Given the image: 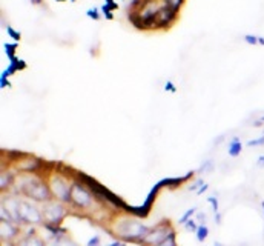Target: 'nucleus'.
I'll use <instances>...</instances> for the list:
<instances>
[{
    "label": "nucleus",
    "instance_id": "nucleus-30",
    "mask_svg": "<svg viewBox=\"0 0 264 246\" xmlns=\"http://www.w3.org/2000/svg\"><path fill=\"white\" fill-rule=\"evenodd\" d=\"M122 243L120 242H117V243H114V245H109V246H120Z\"/></svg>",
    "mask_w": 264,
    "mask_h": 246
},
{
    "label": "nucleus",
    "instance_id": "nucleus-10",
    "mask_svg": "<svg viewBox=\"0 0 264 246\" xmlns=\"http://www.w3.org/2000/svg\"><path fill=\"white\" fill-rule=\"evenodd\" d=\"M16 234L14 226H11L10 223H6V220H2V235L3 237H13Z\"/></svg>",
    "mask_w": 264,
    "mask_h": 246
},
{
    "label": "nucleus",
    "instance_id": "nucleus-12",
    "mask_svg": "<svg viewBox=\"0 0 264 246\" xmlns=\"http://www.w3.org/2000/svg\"><path fill=\"white\" fill-rule=\"evenodd\" d=\"M48 246H77V245L72 243L71 240H62V239H59V240H54L52 243H49Z\"/></svg>",
    "mask_w": 264,
    "mask_h": 246
},
{
    "label": "nucleus",
    "instance_id": "nucleus-24",
    "mask_svg": "<svg viewBox=\"0 0 264 246\" xmlns=\"http://www.w3.org/2000/svg\"><path fill=\"white\" fill-rule=\"evenodd\" d=\"M88 16L91 17V19H98V13H97V10H91V11H88Z\"/></svg>",
    "mask_w": 264,
    "mask_h": 246
},
{
    "label": "nucleus",
    "instance_id": "nucleus-11",
    "mask_svg": "<svg viewBox=\"0 0 264 246\" xmlns=\"http://www.w3.org/2000/svg\"><path fill=\"white\" fill-rule=\"evenodd\" d=\"M207 235H209V230L204 225H200L198 230H197V239H198V242H204Z\"/></svg>",
    "mask_w": 264,
    "mask_h": 246
},
{
    "label": "nucleus",
    "instance_id": "nucleus-3",
    "mask_svg": "<svg viewBox=\"0 0 264 246\" xmlns=\"http://www.w3.org/2000/svg\"><path fill=\"white\" fill-rule=\"evenodd\" d=\"M19 218L30 223H39L40 222V214L34 206L28 203H20L19 206Z\"/></svg>",
    "mask_w": 264,
    "mask_h": 246
},
{
    "label": "nucleus",
    "instance_id": "nucleus-26",
    "mask_svg": "<svg viewBox=\"0 0 264 246\" xmlns=\"http://www.w3.org/2000/svg\"><path fill=\"white\" fill-rule=\"evenodd\" d=\"M257 166H260V168H264V156H261V157L257 160Z\"/></svg>",
    "mask_w": 264,
    "mask_h": 246
},
{
    "label": "nucleus",
    "instance_id": "nucleus-28",
    "mask_svg": "<svg viewBox=\"0 0 264 246\" xmlns=\"http://www.w3.org/2000/svg\"><path fill=\"white\" fill-rule=\"evenodd\" d=\"M206 189H207V185H203L202 188H200V189H198V193H197V194H198V196H202V194L204 193V191H206Z\"/></svg>",
    "mask_w": 264,
    "mask_h": 246
},
{
    "label": "nucleus",
    "instance_id": "nucleus-18",
    "mask_svg": "<svg viewBox=\"0 0 264 246\" xmlns=\"http://www.w3.org/2000/svg\"><path fill=\"white\" fill-rule=\"evenodd\" d=\"M157 246H175V243H174V235L171 234L165 242L160 243V245H157Z\"/></svg>",
    "mask_w": 264,
    "mask_h": 246
},
{
    "label": "nucleus",
    "instance_id": "nucleus-19",
    "mask_svg": "<svg viewBox=\"0 0 264 246\" xmlns=\"http://www.w3.org/2000/svg\"><path fill=\"white\" fill-rule=\"evenodd\" d=\"M8 34H10L14 40H20V34H19V33H16V31L11 28V26H8Z\"/></svg>",
    "mask_w": 264,
    "mask_h": 246
},
{
    "label": "nucleus",
    "instance_id": "nucleus-9",
    "mask_svg": "<svg viewBox=\"0 0 264 246\" xmlns=\"http://www.w3.org/2000/svg\"><path fill=\"white\" fill-rule=\"evenodd\" d=\"M19 206H20V203H17L16 200H13V198L6 200L5 205H3V208L8 209V213H10V217H14V218L19 217Z\"/></svg>",
    "mask_w": 264,
    "mask_h": 246
},
{
    "label": "nucleus",
    "instance_id": "nucleus-8",
    "mask_svg": "<svg viewBox=\"0 0 264 246\" xmlns=\"http://www.w3.org/2000/svg\"><path fill=\"white\" fill-rule=\"evenodd\" d=\"M241 149H243V145H241L240 139L238 137H233L232 142L229 143V156L231 157H238Z\"/></svg>",
    "mask_w": 264,
    "mask_h": 246
},
{
    "label": "nucleus",
    "instance_id": "nucleus-14",
    "mask_svg": "<svg viewBox=\"0 0 264 246\" xmlns=\"http://www.w3.org/2000/svg\"><path fill=\"white\" fill-rule=\"evenodd\" d=\"M16 48H17V45H5L6 56L10 57L11 60H13V59H16V57H14V51H16Z\"/></svg>",
    "mask_w": 264,
    "mask_h": 246
},
{
    "label": "nucleus",
    "instance_id": "nucleus-25",
    "mask_svg": "<svg viewBox=\"0 0 264 246\" xmlns=\"http://www.w3.org/2000/svg\"><path fill=\"white\" fill-rule=\"evenodd\" d=\"M165 88H166V91H171V93H175V91H177V89H175V86L172 85V83H166V86H165Z\"/></svg>",
    "mask_w": 264,
    "mask_h": 246
},
{
    "label": "nucleus",
    "instance_id": "nucleus-20",
    "mask_svg": "<svg viewBox=\"0 0 264 246\" xmlns=\"http://www.w3.org/2000/svg\"><path fill=\"white\" fill-rule=\"evenodd\" d=\"M186 228H187V231H190V232H192V231L197 232V230H198V228H197V223H195L194 220H189V222L186 223Z\"/></svg>",
    "mask_w": 264,
    "mask_h": 246
},
{
    "label": "nucleus",
    "instance_id": "nucleus-7",
    "mask_svg": "<svg viewBox=\"0 0 264 246\" xmlns=\"http://www.w3.org/2000/svg\"><path fill=\"white\" fill-rule=\"evenodd\" d=\"M45 214H47V218L51 223H59L63 218L65 211H63L62 205H49V206H47V209H45Z\"/></svg>",
    "mask_w": 264,
    "mask_h": 246
},
{
    "label": "nucleus",
    "instance_id": "nucleus-4",
    "mask_svg": "<svg viewBox=\"0 0 264 246\" xmlns=\"http://www.w3.org/2000/svg\"><path fill=\"white\" fill-rule=\"evenodd\" d=\"M71 200L78 206H88L91 203V196L86 189H83L78 185H74L71 188Z\"/></svg>",
    "mask_w": 264,
    "mask_h": 246
},
{
    "label": "nucleus",
    "instance_id": "nucleus-23",
    "mask_svg": "<svg viewBox=\"0 0 264 246\" xmlns=\"http://www.w3.org/2000/svg\"><path fill=\"white\" fill-rule=\"evenodd\" d=\"M209 202L212 203V209H214V213L217 214L218 213V202H217V198L215 197H209Z\"/></svg>",
    "mask_w": 264,
    "mask_h": 246
},
{
    "label": "nucleus",
    "instance_id": "nucleus-29",
    "mask_svg": "<svg viewBox=\"0 0 264 246\" xmlns=\"http://www.w3.org/2000/svg\"><path fill=\"white\" fill-rule=\"evenodd\" d=\"M204 220H206V215L204 214H198V222L200 223H204Z\"/></svg>",
    "mask_w": 264,
    "mask_h": 246
},
{
    "label": "nucleus",
    "instance_id": "nucleus-31",
    "mask_svg": "<svg viewBox=\"0 0 264 246\" xmlns=\"http://www.w3.org/2000/svg\"><path fill=\"white\" fill-rule=\"evenodd\" d=\"M32 2H34V3H37V5H39V3H42V0H32Z\"/></svg>",
    "mask_w": 264,
    "mask_h": 246
},
{
    "label": "nucleus",
    "instance_id": "nucleus-22",
    "mask_svg": "<svg viewBox=\"0 0 264 246\" xmlns=\"http://www.w3.org/2000/svg\"><path fill=\"white\" fill-rule=\"evenodd\" d=\"M204 171H207V172H211V171H212V162L204 163V165L202 166V169H200V172H204Z\"/></svg>",
    "mask_w": 264,
    "mask_h": 246
},
{
    "label": "nucleus",
    "instance_id": "nucleus-17",
    "mask_svg": "<svg viewBox=\"0 0 264 246\" xmlns=\"http://www.w3.org/2000/svg\"><path fill=\"white\" fill-rule=\"evenodd\" d=\"M263 145H264V135H263V137H260V139H255V140L248 142V147H250V148H253V147H263Z\"/></svg>",
    "mask_w": 264,
    "mask_h": 246
},
{
    "label": "nucleus",
    "instance_id": "nucleus-1",
    "mask_svg": "<svg viewBox=\"0 0 264 246\" xmlns=\"http://www.w3.org/2000/svg\"><path fill=\"white\" fill-rule=\"evenodd\" d=\"M117 232L120 234L124 239H139V237H143L144 232H146V228H144L141 223L139 222H132V220H124L118 225Z\"/></svg>",
    "mask_w": 264,
    "mask_h": 246
},
{
    "label": "nucleus",
    "instance_id": "nucleus-2",
    "mask_svg": "<svg viewBox=\"0 0 264 246\" xmlns=\"http://www.w3.org/2000/svg\"><path fill=\"white\" fill-rule=\"evenodd\" d=\"M25 191L28 196H31L35 200H40V202H43V200H47L49 197L48 188L37 180H30L25 186Z\"/></svg>",
    "mask_w": 264,
    "mask_h": 246
},
{
    "label": "nucleus",
    "instance_id": "nucleus-5",
    "mask_svg": "<svg viewBox=\"0 0 264 246\" xmlns=\"http://www.w3.org/2000/svg\"><path fill=\"white\" fill-rule=\"evenodd\" d=\"M168 237H169V231L166 230V228H158V230H154L148 235H144V242L157 246V245L165 242Z\"/></svg>",
    "mask_w": 264,
    "mask_h": 246
},
{
    "label": "nucleus",
    "instance_id": "nucleus-32",
    "mask_svg": "<svg viewBox=\"0 0 264 246\" xmlns=\"http://www.w3.org/2000/svg\"><path fill=\"white\" fill-rule=\"evenodd\" d=\"M261 208H263V214H264V202L261 203Z\"/></svg>",
    "mask_w": 264,
    "mask_h": 246
},
{
    "label": "nucleus",
    "instance_id": "nucleus-15",
    "mask_svg": "<svg viewBox=\"0 0 264 246\" xmlns=\"http://www.w3.org/2000/svg\"><path fill=\"white\" fill-rule=\"evenodd\" d=\"M22 246H43V243L39 239H28V240H25V243Z\"/></svg>",
    "mask_w": 264,
    "mask_h": 246
},
{
    "label": "nucleus",
    "instance_id": "nucleus-6",
    "mask_svg": "<svg viewBox=\"0 0 264 246\" xmlns=\"http://www.w3.org/2000/svg\"><path fill=\"white\" fill-rule=\"evenodd\" d=\"M52 191L59 198L62 200H71V189L66 186V183L62 179H54L52 180Z\"/></svg>",
    "mask_w": 264,
    "mask_h": 246
},
{
    "label": "nucleus",
    "instance_id": "nucleus-27",
    "mask_svg": "<svg viewBox=\"0 0 264 246\" xmlns=\"http://www.w3.org/2000/svg\"><path fill=\"white\" fill-rule=\"evenodd\" d=\"M203 185H204V183H203V180H198V181H197V183H195V185H192V186H190V189H192V191H194V189H197L198 186H203Z\"/></svg>",
    "mask_w": 264,
    "mask_h": 246
},
{
    "label": "nucleus",
    "instance_id": "nucleus-21",
    "mask_svg": "<svg viewBox=\"0 0 264 246\" xmlns=\"http://www.w3.org/2000/svg\"><path fill=\"white\" fill-rule=\"evenodd\" d=\"M88 246H102V243H100V237H93L89 242H88Z\"/></svg>",
    "mask_w": 264,
    "mask_h": 246
},
{
    "label": "nucleus",
    "instance_id": "nucleus-13",
    "mask_svg": "<svg viewBox=\"0 0 264 246\" xmlns=\"http://www.w3.org/2000/svg\"><path fill=\"white\" fill-rule=\"evenodd\" d=\"M244 40H246V43H249V45H257V43H260V37H257V35H252V34L244 35Z\"/></svg>",
    "mask_w": 264,
    "mask_h": 246
},
{
    "label": "nucleus",
    "instance_id": "nucleus-34",
    "mask_svg": "<svg viewBox=\"0 0 264 246\" xmlns=\"http://www.w3.org/2000/svg\"><path fill=\"white\" fill-rule=\"evenodd\" d=\"M120 246H126V245H123V243H122V245H120Z\"/></svg>",
    "mask_w": 264,
    "mask_h": 246
},
{
    "label": "nucleus",
    "instance_id": "nucleus-33",
    "mask_svg": "<svg viewBox=\"0 0 264 246\" xmlns=\"http://www.w3.org/2000/svg\"><path fill=\"white\" fill-rule=\"evenodd\" d=\"M215 246H223V245H218V243H215Z\"/></svg>",
    "mask_w": 264,
    "mask_h": 246
},
{
    "label": "nucleus",
    "instance_id": "nucleus-16",
    "mask_svg": "<svg viewBox=\"0 0 264 246\" xmlns=\"http://www.w3.org/2000/svg\"><path fill=\"white\" fill-rule=\"evenodd\" d=\"M194 213H195V208H192V209H189V211H187V213H186V214H185L183 217H181V218H180V223H183V225H186V223H187V222L190 220V215H192Z\"/></svg>",
    "mask_w": 264,
    "mask_h": 246
}]
</instances>
